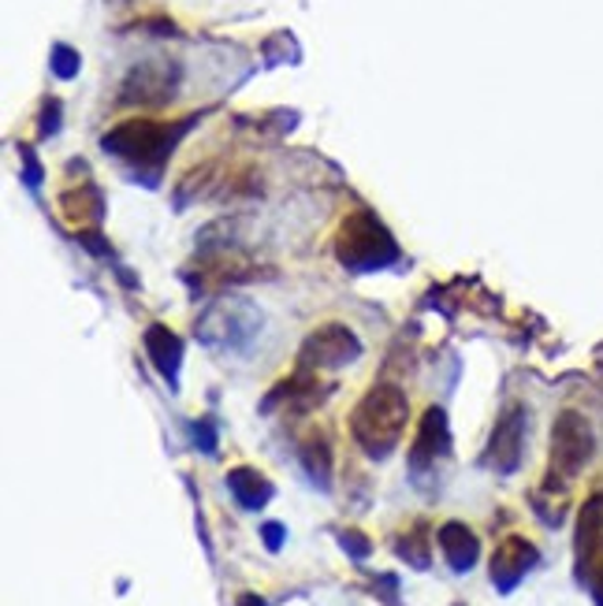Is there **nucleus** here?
I'll use <instances>...</instances> for the list:
<instances>
[{
	"instance_id": "13",
	"label": "nucleus",
	"mask_w": 603,
	"mask_h": 606,
	"mask_svg": "<svg viewBox=\"0 0 603 606\" xmlns=\"http://www.w3.org/2000/svg\"><path fill=\"white\" fill-rule=\"evenodd\" d=\"M228 488H231L235 503H239L242 510H261L272 499L269 477H261L258 469H247V466H239V469L228 472Z\"/></svg>"
},
{
	"instance_id": "9",
	"label": "nucleus",
	"mask_w": 603,
	"mask_h": 606,
	"mask_svg": "<svg viewBox=\"0 0 603 606\" xmlns=\"http://www.w3.org/2000/svg\"><path fill=\"white\" fill-rule=\"evenodd\" d=\"M536 547L525 536H507L492 554V584L499 592H514L517 581L536 565Z\"/></svg>"
},
{
	"instance_id": "18",
	"label": "nucleus",
	"mask_w": 603,
	"mask_h": 606,
	"mask_svg": "<svg viewBox=\"0 0 603 606\" xmlns=\"http://www.w3.org/2000/svg\"><path fill=\"white\" fill-rule=\"evenodd\" d=\"M399 554L407 558V562H413V565H418V570H425V565H429V551H425V533H421V528H413V533H410V539H402V544H399Z\"/></svg>"
},
{
	"instance_id": "7",
	"label": "nucleus",
	"mask_w": 603,
	"mask_h": 606,
	"mask_svg": "<svg viewBox=\"0 0 603 606\" xmlns=\"http://www.w3.org/2000/svg\"><path fill=\"white\" fill-rule=\"evenodd\" d=\"M362 357V343L346 324H325L317 328L314 335L302 343V368H314V373H325V368H343Z\"/></svg>"
},
{
	"instance_id": "10",
	"label": "nucleus",
	"mask_w": 603,
	"mask_h": 606,
	"mask_svg": "<svg viewBox=\"0 0 603 606\" xmlns=\"http://www.w3.org/2000/svg\"><path fill=\"white\" fill-rule=\"evenodd\" d=\"M451 447V432H447V413L440 405H429L425 416H421L418 439L410 447V469L425 472L429 466H436V458H444Z\"/></svg>"
},
{
	"instance_id": "3",
	"label": "nucleus",
	"mask_w": 603,
	"mask_h": 606,
	"mask_svg": "<svg viewBox=\"0 0 603 606\" xmlns=\"http://www.w3.org/2000/svg\"><path fill=\"white\" fill-rule=\"evenodd\" d=\"M179 130L183 127H168V123L157 119H127L112 127L101 146H105V153L127 160L135 168H157L175 149Z\"/></svg>"
},
{
	"instance_id": "20",
	"label": "nucleus",
	"mask_w": 603,
	"mask_h": 606,
	"mask_svg": "<svg viewBox=\"0 0 603 606\" xmlns=\"http://www.w3.org/2000/svg\"><path fill=\"white\" fill-rule=\"evenodd\" d=\"M339 544H343L354 558H365V554H369V539H365L362 533H343V536H339Z\"/></svg>"
},
{
	"instance_id": "15",
	"label": "nucleus",
	"mask_w": 603,
	"mask_h": 606,
	"mask_svg": "<svg viewBox=\"0 0 603 606\" xmlns=\"http://www.w3.org/2000/svg\"><path fill=\"white\" fill-rule=\"evenodd\" d=\"M298 454H302V466H306V472L320 488L332 484V447H328L325 435H309V439L298 447Z\"/></svg>"
},
{
	"instance_id": "1",
	"label": "nucleus",
	"mask_w": 603,
	"mask_h": 606,
	"mask_svg": "<svg viewBox=\"0 0 603 606\" xmlns=\"http://www.w3.org/2000/svg\"><path fill=\"white\" fill-rule=\"evenodd\" d=\"M407 416H410L407 391L395 384H376L365 391V399L354 405L351 435L369 458L384 461L395 447H399L402 432H407Z\"/></svg>"
},
{
	"instance_id": "17",
	"label": "nucleus",
	"mask_w": 603,
	"mask_h": 606,
	"mask_svg": "<svg viewBox=\"0 0 603 606\" xmlns=\"http://www.w3.org/2000/svg\"><path fill=\"white\" fill-rule=\"evenodd\" d=\"M578 573H581V581H589V592H592V599H596V606H603V539L592 547L585 562H578Z\"/></svg>"
},
{
	"instance_id": "4",
	"label": "nucleus",
	"mask_w": 603,
	"mask_h": 606,
	"mask_svg": "<svg viewBox=\"0 0 603 606\" xmlns=\"http://www.w3.org/2000/svg\"><path fill=\"white\" fill-rule=\"evenodd\" d=\"M592 450H596V435L592 424L578 410H562L551 424V469L548 484H567L589 466Z\"/></svg>"
},
{
	"instance_id": "6",
	"label": "nucleus",
	"mask_w": 603,
	"mask_h": 606,
	"mask_svg": "<svg viewBox=\"0 0 603 606\" xmlns=\"http://www.w3.org/2000/svg\"><path fill=\"white\" fill-rule=\"evenodd\" d=\"M258 328H261V312L247 306V301L228 298L205 312V320L197 324V335L213 346H242L250 343V335Z\"/></svg>"
},
{
	"instance_id": "5",
	"label": "nucleus",
	"mask_w": 603,
	"mask_h": 606,
	"mask_svg": "<svg viewBox=\"0 0 603 606\" xmlns=\"http://www.w3.org/2000/svg\"><path fill=\"white\" fill-rule=\"evenodd\" d=\"M175 90H179V64L164 60V56H153V60H143L130 68V75L124 79V90H120V101L153 108V104L172 101Z\"/></svg>"
},
{
	"instance_id": "16",
	"label": "nucleus",
	"mask_w": 603,
	"mask_h": 606,
	"mask_svg": "<svg viewBox=\"0 0 603 606\" xmlns=\"http://www.w3.org/2000/svg\"><path fill=\"white\" fill-rule=\"evenodd\" d=\"M600 539H603V495H592L578 517V562H585Z\"/></svg>"
},
{
	"instance_id": "21",
	"label": "nucleus",
	"mask_w": 603,
	"mask_h": 606,
	"mask_svg": "<svg viewBox=\"0 0 603 606\" xmlns=\"http://www.w3.org/2000/svg\"><path fill=\"white\" fill-rule=\"evenodd\" d=\"M280 544H284V525H280V521H269L265 525V547L269 551H280Z\"/></svg>"
},
{
	"instance_id": "8",
	"label": "nucleus",
	"mask_w": 603,
	"mask_h": 606,
	"mask_svg": "<svg viewBox=\"0 0 603 606\" xmlns=\"http://www.w3.org/2000/svg\"><path fill=\"white\" fill-rule=\"evenodd\" d=\"M522 450H525V410L522 405H511L503 416H499L492 443H488V461L499 472H514L522 466Z\"/></svg>"
},
{
	"instance_id": "22",
	"label": "nucleus",
	"mask_w": 603,
	"mask_h": 606,
	"mask_svg": "<svg viewBox=\"0 0 603 606\" xmlns=\"http://www.w3.org/2000/svg\"><path fill=\"white\" fill-rule=\"evenodd\" d=\"M235 606H269L265 599H261V595H253V592H247V595H239V603Z\"/></svg>"
},
{
	"instance_id": "2",
	"label": "nucleus",
	"mask_w": 603,
	"mask_h": 606,
	"mask_svg": "<svg viewBox=\"0 0 603 606\" xmlns=\"http://www.w3.org/2000/svg\"><path fill=\"white\" fill-rule=\"evenodd\" d=\"M335 258L343 268L351 272H376V268H388L399 258V245H395L391 231L376 220L373 213L357 208V213L343 216L335 231Z\"/></svg>"
},
{
	"instance_id": "12",
	"label": "nucleus",
	"mask_w": 603,
	"mask_h": 606,
	"mask_svg": "<svg viewBox=\"0 0 603 606\" xmlns=\"http://www.w3.org/2000/svg\"><path fill=\"white\" fill-rule=\"evenodd\" d=\"M146 354L149 362L157 365V373L164 376L168 384H175L179 365H183V343H179L175 331H168L164 324H153L146 331Z\"/></svg>"
},
{
	"instance_id": "11",
	"label": "nucleus",
	"mask_w": 603,
	"mask_h": 606,
	"mask_svg": "<svg viewBox=\"0 0 603 606\" xmlns=\"http://www.w3.org/2000/svg\"><path fill=\"white\" fill-rule=\"evenodd\" d=\"M440 551H444L447 565L455 573H466L474 570L477 554H480V539L474 536V528H466L462 521H447V525H440Z\"/></svg>"
},
{
	"instance_id": "19",
	"label": "nucleus",
	"mask_w": 603,
	"mask_h": 606,
	"mask_svg": "<svg viewBox=\"0 0 603 606\" xmlns=\"http://www.w3.org/2000/svg\"><path fill=\"white\" fill-rule=\"evenodd\" d=\"M53 71H56V79H75V75H79V53L68 49V45H56Z\"/></svg>"
},
{
	"instance_id": "14",
	"label": "nucleus",
	"mask_w": 603,
	"mask_h": 606,
	"mask_svg": "<svg viewBox=\"0 0 603 606\" xmlns=\"http://www.w3.org/2000/svg\"><path fill=\"white\" fill-rule=\"evenodd\" d=\"M60 208H64V220L71 227H93L101 224V213H105V205H101V194L93 191V186H79V191H68L60 197Z\"/></svg>"
}]
</instances>
